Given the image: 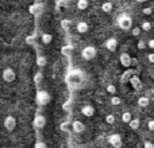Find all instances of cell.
I'll return each mask as SVG.
<instances>
[{"mask_svg":"<svg viewBox=\"0 0 154 148\" xmlns=\"http://www.w3.org/2000/svg\"><path fill=\"white\" fill-rule=\"evenodd\" d=\"M137 74H138V70H137V69H131V67H128V69H127L125 73L122 74V77H120V82H122V84H126V82H130L131 77L137 75Z\"/></svg>","mask_w":154,"mask_h":148,"instance_id":"ba28073f","label":"cell"},{"mask_svg":"<svg viewBox=\"0 0 154 148\" xmlns=\"http://www.w3.org/2000/svg\"><path fill=\"white\" fill-rule=\"evenodd\" d=\"M3 124H4V128L8 132H12L16 128V119L14 116H7L4 119V121H3Z\"/></svg>","mask_w":154,"mask_h":148,"instance_id":"52a82bcc","label":"cell"},{"mask_svg":"<svg viewBox=\"0 0 154 148\" xmlns=\"http://www.w3.org/2000/svg\"><path fill=\"white\" fill-rule=\"evenodd\" d=\"M141 27H134L133 30H131V34H133V37H138L139 34H141Z\"/></svg>","mask_w":154,"mask_h":148,"instance_id":"d6a6232c","label":"cell"},{"mask_svg":"<svg viewBox=\"0 0 154 148\" xmlns=\"http://www.w3.org/2000/svg\"><path fill=\"white\" fill-rule=\"evenodd\" d=\"M115 120H116V119H115L114 114H107V116H106V123H107V124H114Z\"/></svg>","mask_w":154,"mask_h":148,"instance_id":"4dcf8cb0","label":"cell"},{"mask_svg":"<svg viewBox=\"0 0 154 148\" xmlns=\"http://www.w3.org/2000/svg\"><path fill=\"white\" fill-rule=\"evenodd\" d=\"M130 84H131V86L134 87V90H141L142 89V81H141V78L138 77V74L134 75V77H131Z\"/></svg>","mask_w":154,"mask_h":148,"instance_id":"5bb4252c","label":"cell"},{"mask_svg":"<svg viewBox=\"0 0 154 148\" xmlns=\"http://www.w3.org/2000/svg\"><path fill=\"white\" fill-rule=\"evenodd\" d=\"M143 148H154V144H153V143H150V141H145Z\"/></svg>","mask_w":154,"mask_h":148,"instance_id":"ab89813d","label":"cell"},{"mask_svg":"<svg viewBox=\"0 0 154 148\" xmlns=\"http://www.w3.org/2000/svg\"><path fill=\"white\" fill-rule=\"evenodd\" d=\"M60 128H61L62 132H72V131H73L72 123H70V121H64V123L61 124V127H60Z\"/></svg>","mask_w":154,"mask_h":148,"instance_id":"ffe728a7","label":"cell"},{"mask_svg":"<svg viewBox=\"0 0 154 148\" xmlns=\"http://www.w3.org/2000/svg\"><path fill=\"white\" fill-rule=\"evenodd\" d=\"M81 113L84 114L85 117H92L93 114H95V108H93L92 105H89V104H88V105H84L81 108Z\"/></svg>","mask_w":154,"mask_h":148,"instance_id":"9a60e30c","label":"cell"},{"mask_svg":"<svg viewBox=\"0 0 154 148\" xmlns=\"http://www.w3.org/2000/svg\"><path fill=\"white\" fill-rule=\"evenodd\" d=\"M70 24H72V22H70L69 19H64V20L61 22V27H62V28H64V30H66V31H68V30H69Z\"/></svg>","mask_w":154,"mask_h":148,"instance_id":"f546056e","label":"cell"},{"mask_svg":"<svg viewBox=\"0 0 154 148\" xmlns=\"http://www.w3.org/2000/svg\"><path fill=\"white\" fill-rule=\"evenodd\" d=\"M37 65L39 67H45L48 65V59H46L45 55H38L37 57Z\"/></svg>","mask_w":154,"mask_h":148,"instance_id":"603a6c76","label":"cell"},{"mask_svg":"<svg viewBox=\"0 0 154 148\" xmlns=\"http://www.w3.org/2000/svg\"><path fill=\"white\" fill-rule=\"evenodd\" d=\"M88 5H89V1H88V0H77V8H79L80 11L87 10Z\"/></svg>","mask_w":154,"mask_h":148,"instance_id":"7402d4cb","label":"cell"},{"mask_svg":"<svg viewBox=\"0 0 154 148\" xmlns=\"http://www.w3.org/2000/svg\"><path fill=\"white\" fill-rule=\"evenodd\" d=\"M26 43L27 45H35V43H37V37H35L34 34L29 35V37L26 38Z\"/></svg>","mask_w":154,"mask_h":148,"instance_id":"83f0119b","label":"cell"},{"mask_svg":"<svg viewBox=\"0 0 154 148\" xmlns=\"http://www.w3.org/2000/svg\"><path fill=\"white\" fill-rule=\"evenodd\" d=\"M137 3H145V1H147V0H135Z\"/></svg>","mask_w":154,"mask_h":148,"instance_id":"ee69618b","label":"cell"},{"mask_svg":"<svg viewBox=\"0 0 154 148\" xmlns=\"http://www.w3.org/2000/svg\"><path fill=\"white\" fill-rule=\"evenodd\" d=\"M51 40H53V35L49 34V32H43V34L41 35V42H42L43 45H50Z\"/></svg>","mask_w":154,"mask_h":148,"instance_id":"ac0fdd59","label":"cell"},{"mask_svg":"<svg viewBox=\"0 0 154 148\" xmlns=\"http://www.w3.org/2000/svg\"><path fill=\"white\" fill-rule=\"evenodd\" d=\"M76 30H77L79 34H85V32L89 30V26H88L87 22H79L77 26H76Z\"/></svg>","mask_w":154,"mask_h":148,"instance_id":"2e32d148","label":"cell"},{"mask_svg":"<svg viewBox=\"0 0 154 148\" xmlns=\"http://www.w3.org/2000/svg\"><path fill=\"white\" fill-rule=\"evenodd\" d=\"M37 104L39 106H46L49 102H50L51 97L50 94H49V92H46V90H38L37 92Z\"/></svg>","mask_w":154,"mask_h":148,"instance_id":"3957f363","label":"cell"},{"mask_svg":"<svg viewBox=\"0 0 154 148\" xmlns=\"http://www.w3.org/2000/svg\"><path fill=\"white\" fill-rule=\"evenodd\" d=\"M72 128H73V132L75 133H82L85 131L84 123H81L80 120H76V121L72 123Z\"/></svg>","mask_w":154,"mask_h":148,"instance_id":"4fadbf2b","label":"cell"},{"mask_svg":"<svg viewBox=\"0 0 154 148\" xmlns=\"http://www.w3.org/2000/svg\"><path fill=\"white\" fill-rule=\"evenodd\" d=\"M34 148H48V147H46V144L43 143V141H37V143H35V146H34Z\"/></svg>","mask_w":154,"mask_h":148,"instance_id":"8d00e7d4","label":"cell"},{"mask_svg":"<svg viewBox=\"0 0 154 148\" xmlns=\"http://www.w3.org/2000/svg\"><path fill=\"white\" fill-rule=\"evenodd\" d=\"M142 12L145 13V15H152V12H153V10L150 7H147V8H143V11Z\"/></svg>","mask_w":154,"mask_h":148,"instance_id":"f35d334b","label":"cell"},{"mask_svg":"<svg viewBox=\"0 0 154 148\" xmlns=\"http://www.w3.org/2000/svg\"><path fill=\"white\" fill-rule=\"evenodd\" d=\"M107 92L108 93H111V94H115V93H116V87L114 86V85H107Z\"/></svg>","mask_w":154,"mask_h":148,"instance_id":"836d02e7","label":"cell"},{"mask_svg":"<svg viewBox=\"0 0 154 148\" xmlns=\"http://www.w3.org/2000/svg\"><path fill=\"white\" fill-rule=\"evenodd\" d=\"M70 106H72V100L66 101V102L62 105V109H64V111H70Z\"/></svg>","mask_w":154,"mask_h":148,"instance_id":"e575fe53","label":"cell"},{"mask_svg":"<svg viewBox=\"0 0 154 148\" xmlns=\"http://www.w3.org/2000/svg\"><path fill=\"white\" fill-rule=\"evenodd\" d=\"M73 46L72 45H65V46H62V49H61V54L64 57H70L73 54Z\"/></svg>","mask_w":154,"mask_h":148,"instance_id":"e0dca14e","label":"cell"},{"mask_svg":"<svg viewBox=\"0 0 154 148\" xmlns=\"http://www.w3.org/2000/svg\"><path fill=\"white\" fill-rule=\"evenodd\" d=\"M111 104L112 105H115V106L120 105V104H122V98L118 97V96H112L111 97Z\"/></svg>","mask_w":154,"mask_h":148,"instance_id":"f1b7e54d","label":"cell"},{"mask_svg":"<svg viewBox=\"0 0 154 148\" xmlns=\"http://www.w3.org/2000/svg\"><path fill=\"white\" fill-rule=\"evenodd\" d=\"M112 10H114V5H112L111 1H104L103 4H101V11L106 13H111Z\"/></svg>","mask_w":154,"mask_h":148,"instance_id":"d6986e66","label":"cell"},{"mask_svg":"<svg viewBox=\"0 0 154 148\" xmlns=\"http://www.w3.org/2000/svg\"><path fill=\"white\" fill-rule=\"evenodd\" d=\"M147 59H149L150 64H154V53H150L149 55H147Z\"/></svg>","mask_w":154,"mask_h":148,"instance_id":"60d3db41","label":"cell"},{"mask_svg":"<svg viewBox=\"0 0 154 148\" xmlns=\"http://www.w3.org/2000/svg\"><path fill=\"white\" fill-rule=\"evenodd\" d=\"M42 11H43V4H41V3H35V4H31L29 7V12L34 16H38L39 13H42Z\"/></svg>","mask_w":154,"mask_h":148,"instance_id":"8fae6325","label":"cell"},{"mask_svg":"<svg viewBox=\"0 0 154 148\" xmlns=\"http://www.w3.org/2000/svg\"><path fill=\"white\" fill-rule=\"evenodd\" d=\"M2 78H3V81H5V82L10 84V82L15 81L16 74H15V72H14L12 67H5V69L3 70V73H2Z\"/></svg>","mask_w":154,"mask_h":148,"instance_id":"5b68a950","label":"cell"},{"mask_svg":"<svg viewBox=\"0 0 154 148\" xmlns=\"http://www.w3.org/2000/svg\"><path fill=\"white\" fill-rule=\"evenodd\" d=\"M146 47H147L146 43H145L142 39L139 40V42H138V49H139V50H143V49H146Z\"/></svg>","mask_w":154,"mask_h":148,"instance_id":"d590c367","label":"cell"},{"mask_svg":"<svg viewBox=\"0 0 154 148\" xmlns=\"http://www.w3.org/2000/svg\"><path fill=\"white\" fill-rule=\"evenodd\" d=\"M118 26L120 30L123 31H128L133 27V19L127 15V13H122V15L118 16Z\"/></svg>","mask_w":154,"mask_h":148,"instance_id":"7a4b0ae2","label":"cell"},{"mask_svg":"<svg viewBox=\"0 0 154 148\" xmlns=\"http://www.w3.org/2000/svg\"><path fill=\"white\" fill-rule=\"evenodd\" d=\"M106 49L109 51H116L118 49V39L116 38H108V39L106 40Z\"/></svg>","mask_w":154,"mask_h":148,"instance_id":"7c38bea8","label":"cell"},{"mask_svg":"<svg viewBox=\"0 0 154 148\" xmlns=\"http://www.w3.org/2000/svg\"><path fill=\"white\" fill-rule=\"evenodd\" d=\"M96 54H97V49H96L95 46H87V47H84L81 51V57L85 61H92L96 57Z\"/></svg>","mask_w":154,"mask_h":148,"instance_id":"277c9868","label":"cell"},{"mask_svg":"<svg viewBox=\"0 0 154 148\" xmlns=\"http://www.w3.org/2000/svg\"><path fill=\"white\" fill-rule=\"evenodd\" d=\"M137 64H138V61L135 58H133V65H137Z\"/></svg>","mask_w":154,"mask_h":148,"instance_id":"7bdbcfd3","label":"cell"},{"mask_svg":"<svg viewBox=\"0 0 154 148\" xmlns=\"http://www.w3.org/2000/svg\"><path fill=\"white\" fill-rule=\"evenodd\" d=\"M141 28L143 30V31H150V30H152V23L147 20H143L141 24Z\"/></svg>","mask_w":154,"mask_h":148,"instance_id":"4316f807","label":"cell"},{"mask_svg":"<svg viewBox=\"0 0 154 148\" xmlns=\"http://www.w3.org/2000/svg\"><path fill=\"white\" fill-rule=\"evenodd\" d=\"M32 125H34L35 129H42L46 125V117L43 114H37L32 120Z\"/></svg>","mask_w":154,"mask_h":148,"instance_id":"9c48e42d","label":"cell"},{"mask_svg":"<svg viewBox=\"0 0 154 148\" xmlns=\"http://www.w3.org/2000/svg\"><path fill=\"white\" fill-rule=\"evenodd\" d=\"M65 81H66V85L70 89H75V90L82 89V86L85 84V74L79 69H73L66 74Z\"/></svg>","mask_w":154,"mask_h":148,"instance_id":"6da1fadb","label":"cell"},{"mask_svg":"<svg viewBox=\"0 0 154 148\" xmlns=\"http://www.w3.org/2000/svg\"><path fill=\"white\" fill-rule=\"evenodd\" d=\"M133 120V116H131L130 112H125V113L122 114V121L126 123V124H128V123Z\"/></svg>","mask_w":154,"mask_h":148,"instance_id":"d4e9b609","label":"cell"},{"mask_svg":"<svg viewBox=\"0 0 154 148\" xmlns=\"http://www.w3.org/2000/svg\"><path fill=\"white\" fill-rule=\"evenodd\" d=\"M119 59H120L122 66H125L126 69H128V67L133 66V58H131L127 53H122V54H120V58Z\"/></svg>","mask_w":154,"mask_h":148,"instance_id":"30bf717a","label":"cell"},{"mask_svg":"<svg viewBox=\"0 0 154 148\" xmlns=\"http://www.w3.org/2000/svg\"><path fill=\"white\" fill-rule=\"evenodd\" d=\"M149 104H150V100L147 97H145V96L138 98V105L141 106V108H146V106H149Z\"/></svg>","mask_w":154,"mask_h":148,"instance_id":"44dd1931","label":"cell"},{"mask_svg":"<svg viewBox=\"0 0 154 148\" xmlns=\"http://www.w3.org/2000/svg\"><path fill=\"white\" fill-rule=\"evenodd\" d=\"M68 1H69V0H56L57 8H60V7H66V5H68Z\"/></svg>","mask_w":154,"mask_h":148,"instance_id":"1f68e13d","label":"cell"},{"mask_svg":"<svg viewBox=\"0 0 154 148\" xmlns=\"http://www.w3.org/2000/svg\"><path fill=\"white\" fill-rule=\"evenodd\" d=\"M147 128H149V131H154V120H149V123H147Z\"/></svg>","mask_w":154,"mask_h":148,"instance_id":"74e56055","label":"cell"},{"mask_svg":"<svg viewBox=\"0 0 154 148\" xmlns=\"http://www.w3.org/2000/svg\"><path fill=\"white\" fill-rule=\"evenodd\" d=\"M128 125H130V128L133 131H137L139 128V125H141V121H139L138 119H133L130 123H128Z\"/></svg>","mask_w":154,"mask_h":148,"instance_id":"cb8c5ba5","label":"cell"},{"mask_svg":"<svg viewBox=\"0 0 154 148\" xmlns=\"http://www.w3.org/2000/svg\"><path fill=\"white\" fill-rule=\"evenodd\" d=\"M42 79H43V74L41 73V72H38L37 74H35V77H34V82H35V85H38V86H39L41 82H42Z\"/></svg>","mask_w":154,"mask_h":148,"instance_id":"484cf974","label":"cell"},{"mask_svg":"<svg viewBox=\"0 0 154 148\" xmlns=\"http://www.w3.org/2000/svg\"><path fill=\"white\" fill-rule=\"evenodd\" d=\"M147 47H150V49L154 50V39H150L149 42H147Z\"/></svg>","mask_w":154,"mask_h":148,"instance_id":"b9f144b4","label":"cell"},{"mask_svg":"<svg viewBox=\"0 0 154 148\" xmlns=\"http://www.w3.org/2000/svg\"><path fill=\"white\" fill-rule=\"evenodd\" d=\"M108 143L111 144L114 148H122V146H123L122 138H120L119 133H112V135H109L108 136Z\"/></svg>","mask_w":154,"mask_h":148,"instance_id":"8992f818","label":"cell"}]
</instances>
